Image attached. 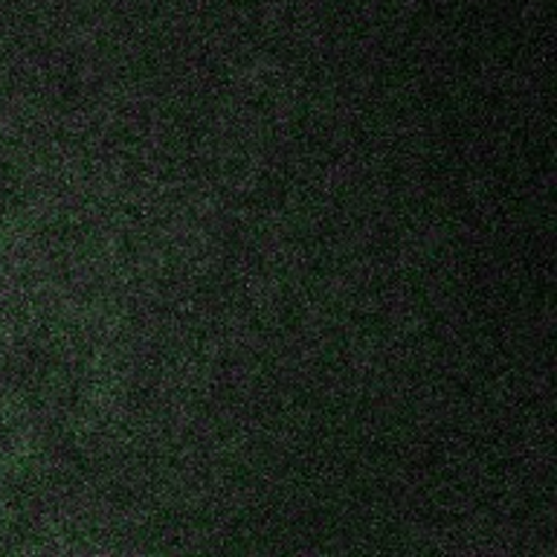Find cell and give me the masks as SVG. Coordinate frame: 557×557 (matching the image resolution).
Masks as SVG:
<instances>
[]
</instances>
